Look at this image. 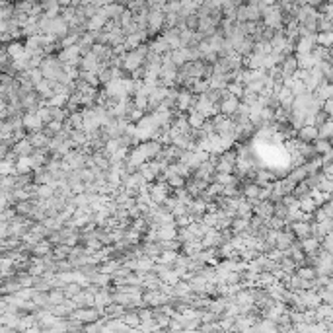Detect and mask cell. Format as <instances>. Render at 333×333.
<instances>
[{"instance_id":"6da1fadb","label":"cell","mask_w":333,"mask_h":333,"mask_svg":"<svg viewBox=\"0 0 333 333\" xmlns=\"http://www.w3.org/2000/svg\"><path fill=\"white\" fill-rule=\"evenodd\" d=\"M298 139H300L302 143H312V141H316V139H318V127H314V125H302V129H300V133H298Z\"/></svg>"},{"instance_id":"7a4b0ae2","label":"cell","mask_w":333,"mask_h":333,"mask_svg":"<svg viewBox=\"0 0 333 333\" xmlns=\"http://www.w3.org/2000/svg\"><path fill=\"white\" fill-rule=\"evenodd\" d=\"M238 103H240V99H238V97H234V95H228V99H222V103H220V109L224 111V115H232V113H236V109H238Z\"/></svg>"},{"instance_id":"3957f363","label":"cell","mask_w":333,"mask_h":333,"mask_svg":"<svg viewBox=\"0 0 333 333\" xmlns=\"http://www.w3.org/2000/svg\"><path fill=\"white\" fill-rule=\"evenodd\" d=\"M292 232L296 238H306V236H310V224L304 220H296L292 224Z\"/></svg>"},{"instance_id":"277c9868","label":"cell","mask_w":333,"mask_h":333,"mask_svg":"<svg viewBox=\"0 0 333 333\" xmlns=\"http://www.w3.org/2000/svg\"><path fill=\"white\" fill-rule=\"evenodd\" d=\"M189 127H193V129H199V127H203V123H205V115L203 113H199L197 109L191 113V117H189Z\"/></svg>"},{"instance_id":"5b68a950","label":"cell","mask_w":333,"mask_h":333,"mask_svg":"<svg viewBox=\"0 0 333 333\" xmlns=\"http://www.w3.org/2000/svg\"><path fill=\"white\" fill-rule=\"evenodd\" d=\"M298 277H302V279H306V281H314L316 271H314L312 267H306V269H300V271H298Z\"/></svg>"},{"instance_id":"8992f818","label":"cell","mask_w":333,"mask_h":333,"mask_svg":"<svg viewBox=\"0 0 333 333\" xmlns=\"http://www.w3.org/2000/svg\"><path fill=\"white\" fill-rule=\"evenodd\" d=\"M76 318H78V320H84V322H90V320H95V318H97V312H94V310L78 312V314H76Z\"/></svg>"},{"instance_id":"52a82bcc","label":"cell","mask_w":333,"mask_h":333,"mask_svg":"<svg viewBox=\"0 0 333 333\" xmlns=\"http://www.w3.org/2000/svg\"><path fill=\"white\" fill-rule=\"evenodd\" d=\"M246 228H248V218H242V216H240V218L234 220V230H236V232H244Z\"/></svg>"},{"instance_id":"ba28073f","label":"cell","mask_w":333,"mask_h":333,"mask_svg":"<svg viewBox=\"0 0 333 333\" xmlns=\"http://www.w3.org/2000/svg\"><path fill=\"white\" fill-rule=\"evenodd\" d=\"M257 195H259V187H257V185L246 187V197H248V199H257Z\"/></svg>"},{"instance_id":"9c48e42d","label":"cell","mask_w":333,"mask_h":333,"mask_svg":"<svg viewBox=\"0 0 333 333\" xmlns=\"http://www.w3.org/2000/svg\"><path fill=\"white\" fill-rule=\"evenodd\" d=\"M125 322H127V324H133V326H137V324H139V316H137V314L125 316Z\"/></svg>"}]
</instances>
